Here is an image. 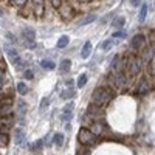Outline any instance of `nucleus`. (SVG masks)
I'll return each mask as SVG.
<instances>
[{
  "instance_id": "1",
  "label": "nucleus",
  "mask_w": 155,
  "mask_h": 155,
  "mask_svg": "<svg viewBox=\"0 0 155 155\" xmlns=\"http://www.w3.org/2000/svg\"><path fill=\"white\" fill-rule=\"evenodd\" d=\"M113 96H115V93L110 87H104V85L96 87L92 93V104H95L98 107H104L113 99Z\"/></svg>"
},
{
  "instance_id": "2",
  "label": "nucleus",
  "mask_w": 155,
  "mask_h": 155,
  "mask_svg": "<svg viewBox=\"0 0 155 155\" xmlns=\"http://www.w3.org/2000/svg\"><path fill=\"white\" fill-rule=\"evenodd\" d=\"M126 71L132 76L138 74L141 71V59L138 56H129L126 59Z\"/></svg>"
},
{
  "instance_id": "3",
  "label": "nucleus",
  "mask_w": 155,
  "mask_h": 155,
  "mask_svg": "<svg viewBox=\"0 0 155 155\" xmlns=\"http://www.w3.org/2000/svg\"><path fill=\"white\" fill-rule=\"evenodd\" d=\"M110 82L115 85V87H118L121 90H126L129 87V79H127V76L121 71V73H112V78H110Z\"/></svg>"
},
{
  "instance_id": "4",
  "label": "nucleus",
  "mask_w": 155,
  "mask_h": 155,
  "mask_svg": "<svg viewBox=\"0 0 155 155\" xmlns=\"http://www.w3.org/2000/svg\"><path fill=\"white\" fill-rule=\"evenodd\" d=\"M95 138V134L90 130V129H79V134H78V141H79L81 144H88V143H92Z\"/></svg>"
},
{
  "instance_id": "5",
  "label": "nucleus",
  "mask_w": 155,
  "mask_h": 155,
  "mask_svg": "<svg viewBox=\"0 0 155 155\" xmlns=\"http://www.w3.org/2000/svg\"><path fill=\"white\" fill-rule=\"evenodd\" d=\"M22 37L27 41V44L30 45V48H34V47H36V44H34V41H36V31H34L33 28L25 27V28L22 30Z\"/></svg>"
},
{
  "instance_id": "6",
  "label": "nucleus",
  "mask_w": 155,
  "mask_h": 155,
  "mask_svg": "<svg viewBox=\"0 0 155 155\" xmlns=\"http://www.w3.org/2000/svg\"><path fill=\"white\" fill-rule=\"evenodd\" d=\"M124 67H126V65H124V62H123V58H121L120 54L113 56V59H112V62H110V70H112V73H121Z\"/></svg>"
},
{
  "instance_id": "7",
  "label": "nucleus",
  "mask_w": 155,
  "mask_h": 155,
  "mask_svg": "<svg viewBox=\"0 0 155 155\" xmlns=\"http://www.w3.org/2000/svg\"><path fill=\"white\" fill-rule=\"evenodd\" d=\"M130 45L135 50H143L146 47V36L144 34H135L134 39L130 41Z\"/></svg>"
},
{
  "instance_id": "8",
  "label": "nucleus",
  "mask_w": 155,
  "mask_h": 155,
  "mask_svg": "<svg viewBox=\"0 0 155 155\" xmlns=\"http://www.w3.org/2000/svg\"><path fill=\"white\" fill-rule=\"evenodd\" d=\"M6 56L9 58V61L14 64L16 67H20V65H23V62H20V56H19V53L14 50V48H11V47H6Z\"/></svg>"
},
{
  "instance_id": "9",
  "label": "nucleus",
  "mask_w": 155,
  "mask_h": 155,
  "mask_svg": "<svg viewBox=\"0 0 155 155\" xmlns=\"http://www.w3.org/2000/svg\"><path fill=\"white\" fill-rule=\"evenodd\" d=\"M12 123H14V120H12L11 115H2V116H0V130H2V132H8L9 127L12 126Z\"/></svg>"
},
{
  "instance_id": "10",
  "label": "nucleus",
  "mask_w": 155,
  "mask_h": 155,
  "mask_svg": "<svg viewBox=\"0 0 155 155\" xmlns=\"http://www.w3.org/2000/svg\"><path fill=\"white\" fill-rule=\"evenodd\" d=\"M73 109H74V104H73V102H68V104L64 107L62 113H61V120L65 121V123L71 121V118H73Z\"/></svg>"
},
{
  "instance_id": "11",
  "label": "nucleus",
  "mask_w": 155,
  "mask_h": 155,
  "mask_svg": "<svg viewBox=\"0 0 155 155\" xmlns=\"http://www.w3.org/2000/svg\"><path fill=\"white\" fill-rule=\"evenodd\" d=\"M58 11H59V14H61V17H62L64 20H70V19L73 17V14H74L73 8L68 6V5H62Z\"/></svg>"
},
{
  "instance_id": "12",
  "label": "nucleus",
  "mask_w": 155,
  "mask_h": 155,
  "mask_svg": "<svg viewBox=\"0 0 155 155\" xmlns=\"http://www.w3.org/2000/svg\"><path fill=\"white\" fill-rule=\"evenodd\" d=\"M149 88H150V85H149V81L146 79V78H143V79H140V82H138V87H137V93H138V95H146V93L149 92Z\"/></svg>"
},
{
  "instance_id": "13",
  "label": "nucleus",
  "mask_w": 155,
  "mask_h": 155,
  "mask_svg": "<svg viewBox=\"0 0 155 155\" xmlns=\"http://www.w3.org/2000/svg\"><path fill=\"white\" fill-rule=\"evenodd\" d=\"M33 12L37 17L44 14V0H33Z\"/></svg>"
},
{
  "instance_id": "14",
  "label": "nucleus",
  "mask_w": 155,
  "mask_h": 155,
  "mask_svg": "<svg viewBox=\"0 0 155 155\" xmlns=\"http://www.w3.org/2000/svg\"><path fill=\"white\" fill-rule=\"evenodd\" d=\"M90 130H92L95 135H101L102 132H104V124H102L99 120H95L92 123V126H90Z\"/></svg>"
},
{
  "instance_id": "15",
  "label": "nucleus",
  "mask_w": 155,
  "mask_h": 155,
  "mask_svg": "<svg viewBox=\"0 0 155 155\" xmlns=\"http://www.w3.org/2000/svg\"><path fill=\"white\" fill-rule=\"evenodd\" d=\"M14 141H16V144H19V146L25 141V134H23V130L20 127H17L14 130Z\"/></svg>"
},
{
  "instance_id": "16",
  "label": "nucleus",
  "mask_w": 155,
  "mask_h": 155,
  "mask_svg": "<svg viewBox=\"0 0 155 155\" xmlns=\"http://www.w3.org/2000/svg\"><path fill=\"white\" fill-rule=\"evenodd\" d=\"M9 104H11V99L0 102V116L2 115H9V112H11V106Z\"/></svg>"
},
{
  "instance_id": "17",
  "label": "nucleus",
  "mask_w": 155,
  "mask_h": 155,
  "mask_svg": "<svg viewBox=\"0 0 155 155\" xmlns=\"http://www.w3.org/2000/svg\"><path fill=\"white\" fill-rule=\"evenodd\" d=\"M90 53H92V42H85L82 50H81V58L82 59H87L90 56Z\"/></svg>"
},
{
  "instance_id": "18",
  "label": "nucleus",
  "mask_w": 155,
  "mask_h": 155,
  "mask_svg": "<svg viewBox=\"0 0 155 155\" xmlns=\"http://www.w3.org/2000/svg\"><path fill=\"white\" fill-rule=\"evenodd\" d=\"M70 68H71V61H70V59L61 61V64H59V71H61V73H67Z\"/></svg>"
},
{
  "instance_id": "19",
  "label": "nucleus",
  "mask_w": 155,
  "mask_h": 155,
  "mask_svg": "<svg viewBox=\"0 0 155 155\" xmlns=\"http://www.w3.org/2000/svg\"><path fill=\"white\" fill-rule=\"evenodd\" d=\"M95 20H96V16H95V14H88V16L82 17L79 22H78V27H82V25H88V23H92V22H95Z\"/></svg>"
},
{
  "instance_id": "20",
  "label": "nucleus",
  "mask_w": 155,
  "mask_h": 155,
  "mask_svg": "<svg viewBox=\"0 0 155 155\" xmlns=\"http://www.w3.org/2000/svg\"><path fill=\"white\" fill-rule=\"evenodd\" d=\"M153 58V47H147L144 51H143V61L144 62H150Z\"/></svg>"
},
{
  "instance_id": "21",
  "label": "nucleus",
  "mask_w": 155,
  "mask_h": 155,
  "mask_svg": "<svg viewBox=\"0 0 155 155\" xmlns=\"http://www.w3.org/2000/svg\"><path fill=\"white\" fill-rule=\"evenodd\" d=\"M124 23H126V17H123V16H120V17H116L113 22H112V25H113V27L115 28H123L124 27Z\"/></svg>"
},
{
  "instance_id": "22",
  "label": "nucleus",
  "mask_w": 155,
  "mask_h": 155,
  "mask_svg": "<svg viewBox=\"0 0 155 155\" xmlns=\"http://www.w3.org/2000/svg\"><path fill=\"white\" fill-rule=\"evenodd\" d=\"M41 65H42V68H47V70H53L56 65H54V62L51 61V59H44L42 62H41Z\"/></svg>"
},
{
  "instance_id": "23",
  "label": "nucleus",
  "mask_w": 155,
  "mask_h": 155,
  "mask_svg": "<svg viewBox=\"0 0 155 155\" xmlns=\"http://www.w3.org/2000/svg\"><path fill=\"white\" fill-rule=\"evenodd\" d=\"M68 42H70L68 36H62V37H59V41H58V47L59 48H65L68 45Z\"/></svg>"
},
{
  "instance_id": "24",
  "label": "nucleus",
  "mask_w": 155,
  "mask_h": 155,
  "mask_svg": "<svg viewBox=\"0 0 155 155\" xmlns=\"http://www.w3.org/2000/svg\"><path fill=\"white\" fill-rule=\"evenodd\" d=\"M53 141H54V144H56L58 147H61V146L64 144V134H56L54 138H53Z\"/></svg>"
},
{
  "instance_id": "25",
  "label": "nucleus",
  "mask_w": 155,
  "mask_h": 155,
  "mask_svg": "<svg viewBox=\"0 0 155 155\" xmlns=\"http://www.w3.org/2000/svg\"><path fill=\"white\" fill-rule=\"evenodd\" d=\"M0 146L2 147L8 146V135H6V132H2V130H0Z\"/></svg>"
},
{
  "instance_id": "26",
  "label": "nucleus",
  "mask_w": 155,
  "mask_h": 155,
  "mask_svg": "<svg viewBox=\"0 0 155 155\" xmlns=\"http://www.w3.org/2000/svg\"><path fill=\"white\" fill-rule=\"evenodd\" d=\"M147 16V5H141V9H140V22H144Z\"/></svg>"
},
{
  "instance_id": "27",
  "label": "nucleus",
  "mask_w": 155,
  "mask_h": 155,
  "mask_svg": "<svg viewBox=\"0 0 155 155\" xmlns=\"http://www.w3.org/2000/svg\"><path fill=\"white\" fill-rule=\"evenodd\" d=\"M87 79H88L87 74H81L79 78H78V88H82L87 84Z\"/></svg>"
},
{
  "instance_id": "28",
  "label": "nucleus",
  "mask_w": 155,
  "mask_h": 155,
  "mask_svg": "<svg viewBox=\"0 0 155 155\" xmlns=\"http://www.w3.org/2000/svg\"><path fill=\"white\" fill-rule=\"evenodd\" d=\"M17 92H19L20 95H25V93H28V87H27V84H23V82L17 84Z\"/></svg>"
},
{
  "instance_id": "29",
  "label": "nucleus",
  "mask_w": 155,
  "mask_h": 155,
  "mask_svg": "<svg viewBox=\"0 0 155 155\" xmlns=\"http://www.w3.org/2000/svg\"><path fill=\"white\" fill-rule=\"evenodd\" d=\"M126 36H127V33H126L124 30H116V31L113 33V37H115V39H126Z\"/></svg>"
},
{
  "instance_id": "30",
  "label": "nucleus",
  "mask_w": 155,
  "mask_h": 155,
  "mask_svg": "<svg viewBox=\"0 0 155 155\" xmlns=\"http://www.w3.org/2000/svg\"><path fill=\"white\" fill-rule=\"evenodd\" d=\"M74 96V90H65V92L61 93V98L64 99H68V98H73Z\"/></svg>"
},
{
  "instance_id": "31",
  "label": "nucleus",
  "mask_w": 155,
  "mask_h": 155,
  "mask_svg": "<svg viewBox=\"0 0 155 155\" xmlns=\"http://www.w3.org/2000/svg\"><path fill=\"white\" fill-rule=\"evenodd\" d=\"M102 50H104V51H109V50H112V47H113V41H109V39H107V41H104V42H102Z\"/></svg>"
},
{
  "instance_id": "32",
  "label": "nucleus",
  "mask_w": 155,
  "mask_h": 155,
  "mask_svg": "<svg viewBox=\"0 0 155 155\" xmlns=\"http://www.w3.org/2000/svg\"><path fill=\"white\" fill-rule=\"evenodd\" d=\"M42 144H44V140H37L36 143L31 146V150H41L42 149Z\"/></svg>"
},
{
  "instance_id": "33",
  "label": "nucleus",
  "mask_w": 155,
  "mask_h": 155,
  "mask_svg": "<svg viewBox=\"0 0 155 155\" xmlns=\"http://www.w3.org/2000/svg\"><path fill=\"white\" fill-rule=\"evenodd\" d=\"M11 2H12V5H16V6H19V8H22L25 3H27L28 2V0H11Z\"/></svg>"
},
{
  "instance_id": "34",
  "label": "nucleus",
  "mask_w": 155,
  "mask_h": 155,
  "mask_svg": "<svg viewBox=\"0 0 155 155\" xmlns=\"http://www.w3.org/2000/svg\"><path fill=\"white\" fill-rule=\"evenodd\" d=\"M23 76H25V79H33L34 78V73H33V70H25V73H23Z\"/></svg>"
},
{
  "instance_id": "35",
  "label": "nucleus",
  "mask_w": 155,
  "mask_h": 155,
  "mask_svg": "<svg viewBox=\"0 0 155 155\" xmlns=\"http://www.w3.org/2000/svg\"><path fill=\"white\" fill-rule=\"evenodd\" d=\"M51 2V5H53V8H56V9H59L64 3H62V0H50Z\"/></svg>"
},
{
  "instance_id": "36",
  "label": "nucleus",
  "mask_w": 155,
  "mask_h": 155,
  "mask_svg": "<svg viewBox=\"0 0 155 155\" xmlns=\"http://www.w3.org/2000/svg\"><path fill=\"white\" fill-rule=\"evenodd\" d=\"M48 102H50V101H48V98H44V99H42V102H41V109H42V110L48 106Z\"/></svg>"
},
{
  "instance_id": "37",
  "label": "nucleus",
  "mask_w": 155,
  "mask_h": 155,
  "mask_svg": "<svg viewBox=\"0 0 155 155\" xmlns=\"http://www.w3.org/2000/svg\"><path fill=\"white\" fill-rule=\"evenodd\" d=\"M149 37H150V45H152V47L155 48V31H152Z\"/></svg>"
},
{
  "instance_id": "38",
  "label": "nucleus",
  "mask_w": 155,
  "mask_h": 155,
  "mask_svg": "<svg viewBox=\"0 0 155 155\" xmlns=\"http://www.w3.org/2000/svg\"><path fill=\"white\" fill-rule=\"evenodd\" d=\"M130 5L132 6H140L141 5V0H130Z\"/></svg>"
},
{
  "instance_id": "39",
  "label": "nucleus",
  "mask_w": 155,
  "mask_h": 155,
  "mask_svg": "<svg viewBox=\"0 0 155 155\" xmlns=\"http://www.w3.org/2000/svg\"><path fill=\"white\" fill-rule=\"evenodd\" d=\"M78 2H81V3H88V2H92V0H78Z\"/></svg>"
}]
</instances>
